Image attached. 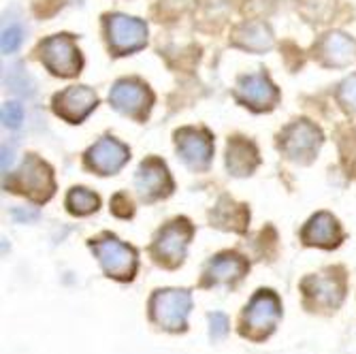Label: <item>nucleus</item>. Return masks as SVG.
I'll list each match as a JSON object with an SVG mask.
<instances>
[{
    "instance_id": "obj_7",
    "label": "nucleus",
    "mask_w": 356,
    "mask_h": 354,
    "mask_svg": "<svg viewBox=\"0 0 356 354\" xmlns=\"http://www.w3.org/2000/svg\"><path fill=\"white\" fill-rule=\"evenodd\" d=\"M320 145H322V133L309 120L293 122L290 126H286L280 135V150L284 152L286 158H290L293 163H299V165L312 163Z\"/></svg>"
},
{
    "instance_id": "obj_24",
    "label": "nucleus",
    "mask_w": 356,
    "mask_h": 354,
    "mask_svg": "<svg viewBox=\"0 0 356 354\" xmlns=\"http://www.w3.org/2000/svg\"><path fill=\"white\" fill-rule=\"evenodd\" d=\"M231 329V323H229V316L222 314V312H213L209 314V337L213 341H220L226 337V333H229Z\"/></svg>"
},
{
    "instance_id": "obj_13",
    "label": "nucleus",
    "mask_w": 356,
    "mask_h": 354,
    "mask_svg": "<svg viewBox=\"0 0 356 354\" xmlns=\"http://www.w3.org/2000/svg\"><path fill=\"white\" fill-rule=\"evenodd\" d=\"M250 271L248 259H243L237 252H220L218 256L205 265L203 271V288L213 286H237Z\"/></svg>"
},
{
    "instance_id": "obj_20",
    "label": "nucleus",
    "mask_w": 356,
    "mask_h": 354,
    "mask_svg": "<svg viewBox=\"0 0 356 354\" xmlns=\"http://www.w3.org/2000/svg\"><path fill=\"white\" fill-rule=\"evenodd\" d=\"M320 56L329 67H346L356 58V43L343 32H329L320 43Z\"/></svg>"
},
{
    "instance_id": "obj_26",
    "label": "nucleus",
    "mask_w": 356,
    "mask_h": 354,
    "mask_svg": "<svg viewBox=\"0 0 356 354\" xmlns=\"http://www.w3.org/2000/svg\"><path fill=\"white\" fill-rule=\"evenodd\" d=\"M24 41V32L19 26H9L5 28L3 32V41H0V45H3V54H13L17 51V47L22 45Z\"/></svg>"
},
{
    "instance_id": "obj_8",
    "label": "nucleus",
    "mask_w": 356,
    "mask_h": 354,
    "mask_svg": "<svg viewBox=\"0 0 356 354\" xmlns=\"http://www.w3.org/2000/svg\"><path fill=\"white\" fill-rule=\"evenodd\" d=\"M41 62L58 77H75L81 71V51L71 35H56L41 43Z\"/></svg>"
},
{
    "instance_id": "obj_23",
    "label": "nucleus",
    "mask_w": 356,
    "mask_h": 354,
    "mask_svg": "<svg viewBox=\"0 0 356 354\" xmlns=\"http://www.w3.org/2000/svg\"><path fill=\"white\" fill-rule=\"evenodd\" d=\"M339 103L348 109V111H356V73L346 77L339 86Z\"/></svg>"
},
{
    "instance_id": "obj_1",
    "label": "nucleus",
    "mask_w": 356,
    "mask_h": 354,
    "mask_svg": "<svg viewBox=\"0 0 356 354\" xmlns=\"http://www.w3.org/2000/svg\"><path fill=\"white\" fill-rule=\"evenodd\" d=\"M282 320V301L271 288L256 291L250 303L243 307L239 320V335L248 341L263 344L273 335Z\"/></svg>"
},
{
    "instance_id": "obj_22",
    "label": "nucleus",
    "mask_w": 356,
    "mask_h": 354,
    "mask_svg": "<svg viewBox=\"0 0 356 354\" xmlns=\"http://www.w3.org/2000/svg\"><path fill=\"white\" fill-rule=\"evenodd\" d=\"M101 199L88 188H73L67 197V207L73 216H90L99 209Z\"/></svg>"
},
{
    "instance_id": "obj_15",
    "label": "nucleus",
    "mask_w": 356,
    "mask_h": 354,
    "mask_svg": "<svg viewBox=\"0 0 356 354\" xmlns=\"http://www.w3.org/2000/svg\"><path fill=\"white\" fill-rule=\"evenodd\" d=\"M235 96L239 99V103H243L245 107L254 109V111H267L273 109L280 101V92L277 88L271 83V79L263 73L256 75H245L237 81L235 88Z\"/></svg>"
},
{
    "instance_id": "obj_17",
    "label": "nucleus",
    "mask_w": 356,
    "mask_h": 354,
    "mask_svg": "<svg viewBox=\"0 0 356 354\" xmlns=\"http://www.w3.org/2000/svg\"><path fill=\"white\" fill-rule=\"evenodd\" d=\"M301 239H303L305 246L333 250L343 241V231H341L335 216H331L327 211H320L314 218H309V222L303 227Z\"/></svg>"
},
{
    "instance_id": "obj_16",
    "label": "nucleus",
    "mask_w": 356,
    "mask_h": 354,
    "mask_svg": "<svg viewBox=\"0 0 356 354\" xmlns=\"http://www.w3.org/2000/svg\"><path fill=\"white\" fill-rule=\"evenodd\" d=\"M128 158H131V152L124 143L113 137H103L88 150L86 165L99 175H113L128 163Z\"/></svg>"
},
{
    "instance_id": "obj_25",
    "label": "nucleus",
    "mask_w": 356,
    "mask_h": 354,
    "mask_svg": "<svg viewBox=\"0 0 356 354\" xmlns=\"http://www.w3.org/2000/svg\"><path fill=\"white\" fill-rule=\"evenodd\" d=\"M0 115H3V124L7 128H19L24 122V107L15 101H7L3 105V113Z\"/></svg>"
},
{
    "instance_id": "obj_12",
    "label": "nucleus",
    "mask_w": 356,
    "mask_h": 354,
    "mask_svg": "<svg viewBox=\"0 0 356 354\" xmlns=\"http://www.w3.org/2000/svg\"><path fill=\"white\" fill-rule=\"evenodd\" d=\"M135 188L139 192L141 201L145 203L169 197L173 190V179L169 175L167 165L156 156L145 158L135 175Z\"/></svg>"
},
{
    "instance_id": "obj_14",
    "label": "nucleus",
    "mask_w": 356,
    "mask_h": 354,
    "mask_svg": "<svg viewBox=\"0 0 356 354\" xmlns=\"http://www.w3.org/2000/svg\"><path fill=\"white\" fill-rule=\"evenodd\" d=\"M99 105L96 92L88 86H73L62 90L54 96V111L62 120H67L71 124H79L94 111V107Z\"/></svg>"
},
{
    "instance_id": "obj_10",
    "label": "nucleus",
    "mask_w": 356,
    "mask_h": 354,
    "mask_svg": "<svg viewBox=\"0 0 356 354\" xmlns=\"http://www.w3.org/2000/svg\"><path fill=\"white\" fill-rule=\"evenodd\" d=\"M109 103L124 115L145 120L154 103V94L139 79H120L109 92Z\"/></svg>"
},
{
    "instance_id": "obj_6",
    "label": "nucleus",
    "mask_w": 356,
    "mask_h": 354,
    "mask_svg": "<svg viewBox=\"0 0 356 354\" xmlns=\"http://www.w3.org/2000/svg\"><path fill=\"white\" fill-rule=\"evenodd\" d=\"M194 235V227L188 218H175L169 224H165L154 237V243L149 248L154 261L165 269H177L190 246V239Z\"/></svg>"
},
{
    "instance_id": "obj_11",
    "label": "nucleus",
    "mask_w": 356,
    "mask_h": 354,
    "mask_svg": "<svg viewBox=\"0 0 356 354\" xmlns=\"http://www.w3.org/2000/svg\"><path fill=\"white\" fill-rule=\"evenodd\" d=\"M175 145L184 163L194 171H205L213 156V139L205 128H179Z\"/></svg>"
},
{
    "instance_id": "obj_27",
    "label": "nucleus",
    "mask_w": 356,
    "mask_h": 354,
    "mask_svg": "<svg viewBox=\"0 0 356 354\" xmlns=\"http://www.w3.org/2000/svg\"><path fill=\"white\" fill-rule=\"evenodd\" d=\"M111 211H113L118 218H131V216L135 214L133 201L128 199L126 192H118V195L111 199Z\"/></svg>"
},
{
    "instance_id": "obj_28",
    "label": "nucleus",
    "mask_w": 356,
    "mask_h": 354,
    "mask_svg": "<svg viewBox=\"0 0 356 354\" xmlns=\"http://www.w3.org/2000/svg\"><path fill=\"white\" fill-rule=\"evenodd\" d=\"M11 214H13V218H15L19 224L35 222V220L39 218V211H37V209H24V207H15Z\"/></svg>"
},
{
    "instance_id": "obj_21",
    "label": "nucleus",
    "mask_w": 356,
    "mask_h": 354,
    "mask_svg": "<svg viewBox=\"0 0 356 354\" xmlns=\"http://www.w3.org/2000/svg\"><path fill=\"white\" fill-rule=\"evenodd\" d=\"M233 43L254 51V54H263L267 49H271L273 45V35L271 30L261 24V22H250V24H241L235 32H233Z\"/></svg>"
},
{
    "instance_id": "obj_29",
    "label": "nucleus",
    "mask_w": 356,
    "mask_h": 354,
    "mask_svg": "<svg viewBox=\"0 0 356 354\" xmlns=\"http://www.w3.org/2000/svg\"><path fill=\"white\" fill-rule=\"evenodd\" d=\"M11 160H13V152H11V150H7V145H5V147H3V173H5V175L9 173Z\"/></svg>"
},
{
    "instance_id": "obj_19",
    "label": "nucleus",
    "mask_w": 356,
    "mask_h": 354,
    "mask_svg": "<svg viewBox=\"0 0 356 354\" xmlns=\"http://www.w3.org/2000/svg\"><path fill=\"white\" fill-rule=\"evenodd\" d=\"M211 222H213V227L222 231L245 233L248 222H250V211L243 203H237L231 197H222L211 211Z\"/></svg>"
},
{
    "instance_id": "obj_9",
    "label": "nucleus",
    "mask_w": 356,
    "mask_h": 354,
    "mask_svg": "<svg viewBox=\"0 0 356 354\" xmlns=\"http://www.w3.org/2000/svg\"><path fill=\"white\" fill-rule=\"evenodd\" d=\"M105 30L109 47L115 56L133 54L147 43V26L141 19L128 17L122 13H113L105 17Z\"/></svg>"
},
{
    "instance_id": "obj_3",
    "label": "nucleus",
    "mask_w": 356,
    "mask_h": 354,
    "mask_svg": "<svg viewBox=\"0 0 356 354\" xmlns=\"http://www.w3.org/2000/svg\"><path fill=\"white\" fill-rule=\"evenodd\" d=\"M299 288L309 312H335L346 299V271L343 267H329L325 273L305 275Z\"/></svg>"
},
{
    "instance_id": "obj_4",
    "label": "nucleus",
    "mask_w": 356,
    "mask_h": 354,
    "mask_svg": "<svg viewBox=\"0 0 356 354\" xmlns=\"http://www.w3.org/2000/svg\"><path fill=\"white\" fill-rule=\"evenodd\" d=\"M149 320L169 333L188 331L192 295L186 288H160L149 297Z\"/></svg>"
},
{
    "instance_id": "obj_18",
    "label": "nucleus",
    "mask_w": 356,
    "mask_h": 354,
    "mask_svg": "<svg viewBox=\"0 0 356 354\" xmlns=\"http://www.w3.org/2000/svg\"><path fill=\"white\" fill-rule=\"evenodd\" d=\"M258 163H261V158H258V150L252 141L243 137H233L229 145H226V169H229L231 175H252Z\"/></svg>"
},
{
    "instance_id": "obj_2",
    "label": "nucleus",
    "mask_w": 356,
    "mask_h": 354,
    "mask_svg": "<svg viewBox=\"0 0 356 354\" xmlns=\"http://www.w3.org/2000/svg\"><path fill=\"white\" fill-rule=\"evenodd\" d=\"M5 188L28 197L35 203H45L54 197V190H56L51 167L43 163L39 156L28 154L15 173L5 175Z\"/></svg>"
},
{
    "instance_id": "obj_5",
    "label": "nucleus",
    "mask_w": 356,
    "mask_h": 354,
    "mask_svg": "<svg viewBox=\"0 0 356 354\" xmlns=\"http://www.w3.org/2000/svg\"><path fill=\"white\" fill-rule=\"evenodd\" d=\"M90 248L99 259L107 277L118 282H133L139 269V256L133 246L120 241L115 235L105 233L99 239H92Z\"/></svg>"
}]
</instances>
